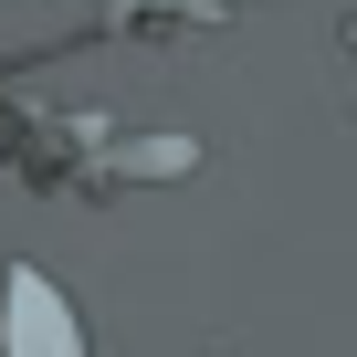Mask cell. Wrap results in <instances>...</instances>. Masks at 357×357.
<instances>
[{
  "instance_id": "6da1fadb",
  "label": "cell",
  "mask_w": 357,
  "mask_h": 357,
  "mask_svg": "<svg viewBox=\"0 0 357 357\" xmlns=\"http://www.w3.org/2000/svg\"><path fill=\"white\" fill-rule=\"evenodd\" d=\"M0 357H84V315L63 305V284L43 263L0 273Z\"/></svg>"
}]
</instances>
